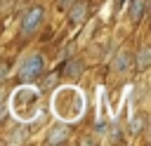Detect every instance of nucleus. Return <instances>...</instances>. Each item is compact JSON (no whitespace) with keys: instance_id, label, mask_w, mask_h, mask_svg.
Here are the masks:
<instances>
[{"instance_id":"obj_2","label":"nucleus","mask_w":151,"mask_h":146,"mask_svg":"<svg viewBox=\"0 0 151 146\" xmlns=\"http://www.w3.org/2000/svg\"><path fill=\"white\" fill-rule=\"evenodd\" d=\"M38 101L40 92L33 87H19L12 94V111L19 120H33L38 115Z\"/></svg>"},{"instance_id":"obj_1","label":"nucleus","mask_w":151,"mask_h":146,"mask_svg":"<svg viewBox=\"0 0 151 146\" xmlns=\"http://www.w3.org/2000/svg\"><path fill=\"white\" fill-rule=\"evenodd\" d=\"M52 108L54 113L61 118V120H76L83 115L85 111V99L78 89L73 87H61L54 92V99H52Z\"/></svg>"},{"instance_id":"obj_8","label":"nucleus","mask_w":151,"mask_h":146,"mask_svg":"<svg viewBox=\"0 0 151 146\" xmlns=\"http://www.w3.org/2000/svg\"><path fill=\"white\" fill-rule=\"evenodd\" d=\"M144 7H146V0H134V2H132V7H130V14H132V19H142V14H144Z\"/></svg>"},{"instance_id":"obj_12","label":"nucleus","mask_w":151,"mask_h":146,"mask_svg":"<svg viewBox=\"0 0 151 146\" xmlns=\"http://www.w3.org/2000/svg\"><path fill=\"white\" fill-rule=\"evenodd\" d=\"M71 2H73V0H59V5H61V7H68Z\"/></svg>"},{"instance_id":"obj_5","label":"nucleus","mask_w":151,"mask_h":146,"mask_svg":"<svg viewBox=\"0 0 151 146\" xmlns=\"http://www.w3.org/2000/svg\"><path fill=\"white\" fill-rule=\"evenodd\" d=\"M127 66H130V54H127V49H120L118 54H116V59H113V71L116 73H125L127 71Z\"/></svg>"},{"instance_id":"obj_4","label":"nucleus","mask_w":151,"mask_h":146,"mask_svg":"<svg viewBox=\"0 0 151 146\" xmlns=\"http://www.w3.org/2000/svg\"><path fill=\"white\" fill-rule=\"evenodd\" d=\"M40 21H42V7H33V9H28L26 16H24V21H21V33H24V35L33 33V31L40 26Z\"/></svg>"},{"instance_id":"obj_6","label":"nucleus","mask_w":151,"mask_h":146,"mask_svg":"<svg viewBox=\"0 0 151 146\" xmlns=\"http://www.w3.org/2000/svg\"><path fill=\"white\" fill-rule=\"evenodd\" d=\"M66 137H68V127L57 125V127L50 130V134H47V144H59V141H64Z\"/></svg>"},{"instance_id":"obj_10","label":"nucleus","mask_w":151,"mask_h":146,"mask_svg":"<svg viewBox=\"0 0 151 146\" xmlns=\"http://www.w3.org/2000/svg\"><path fill=\"white\" fill-rule=\"evenodd\" d=\"M80 68H83V64H80V61L68 64V66H66V75H78V73H80Z\"/></svg>"},{"instance_id":"obj_7","label":"nucleus","mask_w":151,"mask_h":146,"mask_svg":"<svg viewBox=\"0 0 151 146\" xmlns=\"http://www.w3.org/2000/svg\"><path fill=\"white\" fill-rule=\"evenodd\" d=\"M85 12H87L85 2H78V5L71 9V24H73V26H76V24H80V21H83V16H85Z\"/></svg>"},{"instance_id":"obj_11","label":"nucleus","mask_w":151,"mask_h":146,"mask_svg":"<svg viewBox=\"0 0 151 146\" xmlns=\"http://www.w3.org/2000/svg\"><path fill=\"white\" fill-rule=\"evenodd\" d=\"M7 75V64H0V80H5Z\"/></svg>"},{"instance_id":"obj_3","label":"nucleus","mask_w":151,"mask_h":146,"mask_svg":"<svg viewBox=\"0 0 151 146\" xmlns=\"http://www.w3.org/2000/svg\"><path fill=\"white\" fill-rule=\"evenodd\" d=\"M42 66H45V61H42L40 54H28V57L19 64V75H21V80H33V78H38L40 71H42Z\"/></svg>"},{"instance_id":"obj_9","label":"nucleus","mask_w":151,"mask_h":146,"mask_svg":"<svg viewBox=\"0 0 151 146\" xmlns=\"http://www.w3.org/2000/svg\"><path fill=\"white\" fill-rule=\"evenodd\" d=\"M149 59H151V49H149V47H144V49L139 52V57H137L139 68H146V66H149Z\"/></svg>"}]
</instances>
